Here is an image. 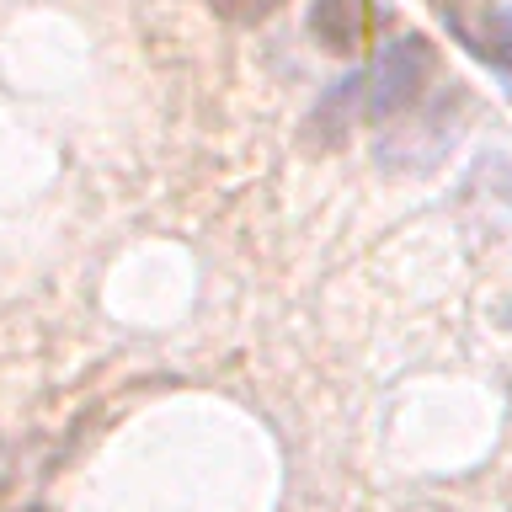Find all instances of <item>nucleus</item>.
Instances as JSON below:
<instances>
[{
	"label": "nucleus",
	"mask_w": 512,
	"mask_h": 512,
	"mask_svg": "<svg viewBox=\"0 0 512 512\" xmlns=\"http://www.w3.org/2000/svg\"><path fill=\"white\" fill-rule=\"evenodd\" d=\"M427 75H432V48L427 38L416 32H400L395 43H384V54L374 59V70L363 75V112L368 118H395L406 112L416 96L427 91Z\"/></svg>",
	"instance_id": "1"
},
{
	"label": "nucleus",
	"mask_w": 512,
	"mask_h": 512,
	"mask_svg": "<svg viewBox=\"0 0 512 512\" xmlns=\"http://www.w3.org/2000/svg\"><path fill=\"white\" fill-rule=\"evenodd\" d=\"M443 22L475 59H486L491 70L512 75V11H496V6H470L464 11V6H454V0H443Z\"/></svg>",
	"instance_id": "2"
},
{
	"label": "nucleus",
	"mask_w": 512,
	"mask_h": 512,
	"mask_svg": "<svg viewBox=\"0 0 512 512\" xmlns=\"http://www.w3.org/2000/svg\"><path fill=\"white\" fill-rule=\"evenodd\" d=\"M374 27H379L374 0H315L310 11V38L326 54H358L374 38Z\"/></svg>",
	"instance_id": "3"
},
{
	"label": "nucleus",
	"mask_w": 512,
	"mask_h": 512,
	"mask_svg": "<svg viewBox=\"0 0 512 512\" xmlns=\"http://www.w3.org/2000/svg\"><path fill=\"white\" fill-rule=\"evenodd\" d=\"M214 6V16H224V22H262V16L283 11L288 0H208Z\"/></svg>",
	"instance_id": "4"
},
{
	"label": "nucleus",
	"mask_w": 512,
	"mask_h": 512,
	"mask_svg": "<svg viewBox=\"0 0 512 512\" xmlns=\"http://www.w3.org/2000/svg\"><path fill=\"white\" fill-rule=\"evenodd\" d=\"M22 512H48V507H22Z\"/></svg>",
	"instance_id": "5"
}]
</instances>
